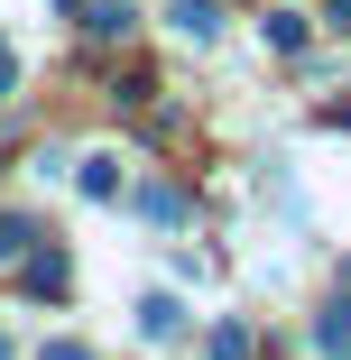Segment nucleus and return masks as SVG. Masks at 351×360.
I'll return each instance as SVG.
<instances>
[{
	"instance_id": "20e7f679",
	"label": "nucleus",
	"mask_w": 351,
	"mask_h": 360,
	"mask_svg": "<svg viewBox=\"0 0 351 360\" xmlns=\"http://www.w3.org/2000/svg\"><path fill=\"white\" fill-rule=\"evenodd\" d=\"M139 333H148V342H176L185 333V305L176 296H148V305H139Z\"/></svg>"
},
{
	"instance_id": "39448f33",
	"label": "nucleus",
	"mask_w": 351,
	"mask_h": 360,
	"mask_svg": "<svg viewBox=\"0 0 351 360\" xmlns=\"http://www.w3.org/2000/svg\"><path fill=\"white\" fill-rule=\"evenodd\" d=\"M28 286L37 296H65V250H28Z\"/></svg>"
},
{
	"instance_id": "9b49d317",
	"label": "nucleus",
	"mask_w": 351,
	"mask_h": 360,
	"mask_svg": "<svg viewBox=\"0 0 351 360\" xmlns=\"http://www.w3.org/2000/svg\"><path fill=\"white\" fill-rule=\"evenodd\" d=\"M37 360H93V351H84V342H46Z\"/></svg>"
},
{
	"instance_id": "1a4fd4ad",
	"label": "nucleus",
	"mask_w": 351,
	"mask_h": 360,
	"mask_svg": "<svg viewBox=\"0 0 351 360\" xmlns=\"http://www.w3.org/2000/svg\"><path fill=\"white\" fill-rule=\"evenodd\" d=\"M84 194H120V167L111 158H84Z\"/></svg>"
},
{
	"instance_id": "6e6552de",
	"label": "nucleus",
	"mask_w": 351,
	"mask_h": 360,
	"mask_svg": "<svg viewBox=\"0 0 351 360\" xmlns=\"http://www.w3.org/2000/svg\"><path fill=\"white\" fill-rule=\"evenodd\" d=\"M268 46H277V56H296V46H305V19H296V10H277V19H268Z\"/></svg>"
},
{
	"instance_id": "f8f14e48",
	"label": "nucleus",
	"mask_w": 351,
	"mask_h": 360,
	"mask_svg": "<svg viewBox=\"0 0 351 360\" xmlns=\"http://www.w3.org/2000/svg\"><path fill=\"white\" fill-rule=\"evenodd\" d=\"M19 93V65H10V46H0V102H10Z\"/></svg>"
},
{
	"instance_id": "f257e3e1",
	"label": "nucleus",
	"mask_w": 351,
	"mask_h": 360,
	"mask_svg": "<svg viewBox=\"0 0 351 360\" xmlns=\"http://www.w3.org/2000/svg\"><path fill=\"white\" fill-rule=\"evenodd\" d=\"M129 28H139V10H129V0H102V10H84V37H93V46H120Z\"/></svg>"
},
{
	"instance_id": "9d476101",
	"label": "nucleus",
	"mask_w": 351,
	"mask_h": 360,
	"mask_svg": "<svg viewBox=\"0 0 351 360\" xmlns=\"http://www.w3.org/2000/svg\"><path fill=\"white\" fill-rule=\"evenodd\" d=\"M213 360H250V323H222L213 333Z\"/></svg>"
},
{
	"instance_id": "f03ea898",
	"label": "nucleus",
	"mask_w": 351,
	"mask_h": 360,
	"mask_svg": "<svg viewBox=\"0 0 351 360\" xmlns=\"http://www.w3.org/2000/svg\"><path fill=\"white\" fill-rule=\"evenodd\" d=\"M314 351L324 360H351V305H324L314 314Z\"/></svg>"
},
{
	"instance_id": "7ed1b4c3",
	"label": "nucleus",
	"mask_w": 351,
	"mask_h": 360,
	"mask_svg": "<svg viewBox=\"0 0 351 360\" xmlns=\"http://www.w3.org/2000/svg\"><path fill=\"white\" fill-rule=\"evenodd\" d=\"M139 212H148V222H167V231H176V222H185L194 203H185V185H139Z\"/></svg>"
},
{
	"instance_id": "0eeeda50",
	"label": "nucleus",
	"mask_w": 351,
	"mask_h": 360,
	"mask_svg": "<svg viewBox=\"0 0 351 360\" xmlns=\"http://www.w3.org/2000/svg\"><path fill=\"white\" fill-rule=\"evenodd\" d=\"M19 250H37V222L28 212H0V259H19Z\"/></svg>"
},
{
	"instance_id": "ddd939ff",
	"label": "nucleus",
	"mask_w": 351,
	"mask_h": 360,
	"mask_svg": "<svg viewBox=\"0 0 351 360\" xmlns=\"http://www.w3.org/2000/svg\"><path fill=\"white\" fill-rule=\"evenodd\" d=\"M324 10H333V28H342V37H351V0H324Z\"/></svg>"
},
{
	"instance_id": "423d86ee",
	"label": "nucleus",
	"mask_w": 351,
	"mask_h": 360,
	"mask_svg": "<svg viewBox=\"0 0 351 360\" xmlns=\"http://www.w3.org/2000/svg\"><path fill=\"white\" fill-rule=\"evenodd\" d=\"M167 19H176L185 37H213V28H222V10H213V0H176V10H167Z\"/></svg>"
}]
</instances>
